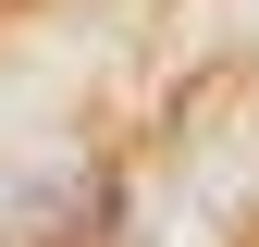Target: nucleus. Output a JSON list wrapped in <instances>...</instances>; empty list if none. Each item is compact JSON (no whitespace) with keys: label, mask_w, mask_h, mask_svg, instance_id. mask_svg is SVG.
Masks as SVG:
<instances>
[]
</instances>
